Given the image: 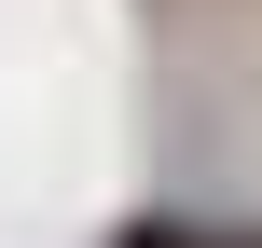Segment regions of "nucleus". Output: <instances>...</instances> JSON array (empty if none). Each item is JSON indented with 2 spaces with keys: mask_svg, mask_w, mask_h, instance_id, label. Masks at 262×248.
<instances>
[{
  "mask_svg": "<svg viewBox=\"0 0 262 248\" xmlns=\"http://www.w3.org/2000/svg\"><path fill=\"white\" fill-rule=\"evenodd\" d=\"M124 248H207V235H180V221H138V235H124Z\"/></svg>",
  "mask_w": 262,
  "mask_h": 248,
  "instance_id": "1",
  "label": "nucleus"
}]
</instances>
